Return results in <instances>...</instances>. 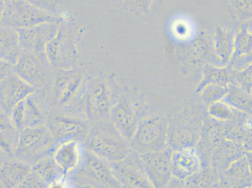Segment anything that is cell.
Segmentation results:
<instances>
[{"mask_svg":"<svg viewBox=\"0 0 252 188\" xmlns=\"http://www.w3.org/2000/svg\"><path fill=\"white\" fill-rule=\"evenodd\" d=\"M208 115L217 120L228 122L233 120L242 114L239 111L231 106L223 100L218 101L208 107Z\"/></svg>","mask_w":252,"mask_h":188,"instance_id":"34","label":"cell"},{"mask_svg":"<svg viewBox=\"0 0 252 188\" xmlns=\"http://www.w3.org/2000/svg\"><path fill=\"white\" fill-rule=\"evenodd\" d=\"M65 186L80 188H123L114 177L108 160L82 146L79 164L66 177Z\"/></svg>","mask_w":252,"mask_h":188,"instance_id":"5","label":"cell"},{"mask_svg":"<svg viewBox=\"0 0 252 188\" xmlns=\"http://www.w3.org/2000/svg\"><path fill=\"white\" fill-rule=\"evenodd\" d=\"M116 1H117V0H116Z\"/></svg>","mask_w":252,"mask_h":188,"instance_id":"46","label":"cell"},{"mask_svg":"<svg viewBox=\"0 0 252 188\" xmlns=\"http://www.w3.org/2000/svg\"><path fill=\"white\" fill-rule=\"evenodd\" d=\"M242 145L246 151H252V114H248L244 122Z\"/></svg>","mask_w":252,"mask_h":188,"instance_id":"39","label":"cell"},{"mask_svg":"<svg viewBox=\"0 0 252 188\" xmlns=\"http://www.w3.org/2000/svg\"><path fill=\"white\" fill-rule=\"evenodd\" d=\"M171 168L173 176L183 180L200 171L202 164L196 148L173 150Z\"/></svg>","mask_w":252,"mask_h":188,"instance_id":"21","label":"cell"},{"mask_svg":"<svg viewBox=\"0 0 252 188\" xmlns=\"http://www.w3.org/2000/svg\"><path fill=\"white\" fill-rule=\"evenodd\" d=\"M47 188L48 186L46 184L42 178L32 169L28 176L25 178L20 188Z\"/></svg>","mask_w":252,"mask_h":188,"instance_id":"38","label":"cell"},{"mask_svg":"<svg viewBox=\"0 0 252 188\" xmlns=\"http://www.w3.org/2000/svg\"><path fill=\"white\" fill-rule=\"evenodd\" d=\"M32 169L42 178L48 188L63 187L66 176L52 155L48 156L32 165Z\"/></svg>","mask_w":252,"mask_h":188,"instance_id":"26","label":"cell"},{"mask_svg":"<svg viewBox=\"0 0 252 188\" xmlns=\"http://www.w3.org/2000/svg\"><path fill=\"white\" fill-rule=\"evenodd\" d=\"M126 86L114 72L89 74L82 104L87 120L91 124L109 119L110 112Z\"/></svg>","mask_w":252,"mask_h":188,"instance_id":"3","label":"cell"},{"mask_svg":"<svg viewBox=\"0 0 252 188\" xmlns=\"http://www.w3.org/2000/svg\"><path fill=\"white\" fill-rule=\"evenodd\" d=\"M220 174V188H252V174L245 155Z\"/></svg>","mask_w":252,"mask_h":188,"instance_id":"23","label":"cell"},{"mask_svg":"<svg viewBox=\"0 0 252 188\" xmlns=\"http://www.w3.org/2000/svg\"><path fill=\"white\" fill-rule=\"evenodd\" d=\"M87 33L85 25L74 17L64 18L56 36L45 49L50 63L57 69L77 67L80 60L79 46Z\"/></svg>","mask_w":252,"mask_h":188,"instance_id":"4","label":"cell"},{"mask_svg":"<svg viewBox=\"0 0 252 188\" xmlns=\"http://www.w3.org/2000/svg\"><path fill=\"white\" fill-rule=\"evenodd\" d=\"M56 69L45 52H22L14 66L18 76L35 89L47 88Z\"/></svg>","mask_w":252,"mask_h":188,"instance_id":"13","label":"cell"},{"mask_svg":"<svg viewBox=\"0 0 252 188\" xmlns=\"http://www.w3.org/2000/svg\"><path fill=\"white\" fill-rule=\"evenodd\" d=\"M51 111L48 104L45 89H36L18 103L11 111V123L19 130L46 125Z\"/></svg>","mask_w":252,"mask_h":188,"instance_id":"12","label":"cell"},{"mask_svg":"<svg viewBox=\"0 0 252 188\" xmlns=\"http://www.w3.org/2000/svg\"><path fill=\"white\" fill-rule=\"evenodd\" d=\"M252 63V52L244 57H240L232 63H230L233 69L239 70Z\"/></svg>","mask_w":252,"mask_h":188,"instance_id":"41","label":"cell"},{"mask_svg":"<svg viewBox=\"0 0 252 188\" xmlns=\"http://www.w3.org/2000/svg\"><path fill=\"white\" fill-rule=\"evenodd\" d=\"M251 94H252V91H251Z\"/></svg>","mask_w":252,"mask_h":188,"instance_id":"45","label":"cell"},{"mask_svg":"<svg viewBox=\"0 0 252 188\" xmlns=\"http://www.w3.org/2000/svg\"><path fill=\"white\" fill-rule=\"evenodd\" d=\"M173 150L168 147L157 152L139 155L153 188H167L173 177L171 157Z\"/></svg>","mask_w":252,"mask_h":188,"instance_id":"16","label":"cell"},{"mask_svg":"<svg viewBox=\"0 0 252 188\" xmlns=\"http://www.w3.org/2000/svg\"><path fill=\"white\" fill-rule=\"evenodd\" d=\"M212 38L220 65H228L234 52V32L222 25H217L213 31Z\"/></svg>","mask_w":252,"mask_h":188,"instance_id":"24","label":"cell"},{"mask_svg":"<svg viewBox=\"0 0 252 188\" xmlns=\"http://www.w3.org/2000/svg\"><path fill=\"white\" fill-rule=\"evenodd\" d=\"M32 170V166L15 157L1 154V188H20Z\"/></svg>","mask_w":252,"mask_h":188,"instance_id":"20","label":"cell"},{"mask_svg":"<svg viewBox=\"0 0 252 188\" xmlns=\"http://www.w3.org/2000/svg\"><path fill=\"white\" fill-rule=\"evenodd\" d=\"M233 68L231 64L220 66L212 63L206 64L201 70V79L195 89L198 94L204 87L210 84L228 85L233 83Z\"/></svg>","mask_w":252,"mask_h":188,"instance_id":"27","label":"cell"},{"mask_svg":"<svg viewBox=\"0 0 252 188\" xmlns=\"http://www.w3.org/2000/svg\"><path fill=\"white\" fill-rule=\"evenodd\" d=\"M208 107L198 96H192L166 116L168 144L173 150L195 148L201 136Z\"/></svg>","mask_w":252,"mask_h":188,"instance_id":"1","label":"cell"},{"mask_svg":"<svg viewBox=\"0 0 252 188\" xmlns=\"http://www.w3.org/2000/svg\"><path fill=\"white\" fill-rule=\"evenodd\" d=\"M245 157H246L247 162H248L250 171L252 174V151H246Z\"/></svg>","mask_w":252,"mask_h":188,"instance_id":"43","label":"cell"},{"mask_svg":"<svg viewBox=\"0 0 252 188\" xmlns=\"http://www.w3.org/2000/svg\"><path fill=\"white\" fill-rule=\"evenodd\" d=\"M125 10L136 17L148 14L157 0H121Z\"/></svg>","mask_w":252,"mask_h":188,"instance_id":"36","label":"cell"},{"mask_svg":"<svg viewBox=\"0 0 252 188\" xmlns=\"http://www.w3.org/2000/svg\"><path fill=\"white\" fill-rule=\"evenodd\" d=\"M20 131L11 123L10 116L1 112V154L15 157Z\"/></svg>","mask_w":252,"mask_h":188,"instance_id":"29","label":"cell"},{"mask_svg":"<svg viewBox=\"0 0 252 188\" xmlns=\"http://www.w3.org/2000/svg\"><path fill=\"white\" fill-rule=\"evenodd\" d=\"M245 153L246 151L242 144L224 138L213 151L210 166L220 173L235 160L244 157Z\"/></svg>","mask_w":252,"mask_h":188,"instance_id":"22","label":"cell"},{"mask_svg":"<svg viewBox=\"0 0 252 188\" xmlns=\"http://www.w3.org/2000/svg\"><path fill=\"white\" fill-rule=\"evenodd\" d=\"M150 114L145 95L136 86H126L122 95L110 112L109 119L130 142L139 123Z\"/></svg>","mask_w":252,"mask_h":188,"instance_id":"7","label":"cell"},{"mask_svg":"<svg viewBox=\"0 0 252 188\" xmlns=\"http://www.w3.org/2000/svg\"><path fill=\"white\" fill-rule=\"evenodd\" d=\"M168 188H186L185 180H181L173 176L168 186Z\"/></svg>","mask_w":252,"mask_h":188,"instance_id":"42","label":"cell"},{"mask_svg":"<svg viewBox=\"0 0 252 188\" xmlns=\"http://www.w3.org/2000/svg\"><path fill=\"white\" fill-rule=\"evenodd\" d=\"M12 1V0H1V3L6 4Z\"/></svg>","mask_w":252,"mask_h":188,"instance_id":"44","label":"cell"},{"mask_svg":"<svg viewBox=\"0 0 252 188\" xmlns=\"http://www.w3.org/2000/svg\"><path fill=\"white\" fill-rule=\"evenodd\" d=\"M82 146L109 162L125 159L132 152L129 140L110 119L91 123Z\"/></svg>","mask_w":252,"mask_h":188,"instance_id":"6","label":"cell"},{"mask_svg":"<svg viewBox=\"0 0 252 188\" xmlns=\"http://www.w3.org/2000/svg\"><path fill=\"white\" fill-rule=\"evenodd\" d=\"M224 122L208 115L204 122L201 136L195 147L200 157L202 167H210V159L213 151L225 138Z\"/></svg>","mask_w":252,"mask_h":188,"instance_id":"19","label":"cell"},{"mask_svg":"<svg viewBox=\"0 0 252 188\" xmlns=\"http://www.w3.org/2000/svg\"><path fill=\"white\" fill-rule=\"evenodd\" d=\"M89 73L80 68L56 69L45 89L51 111L85 118L82 104Z\"/></svg>","mask_w":252,"mask_h":188,"instance_id":"2","label":"cell"},{"mask_svg":"<svg viewBox=\"0 0 252 188\" xmlns=\"http://www.w3.org/2000/svg\"><path fill=\"white\" fill-rule=\"evenodd\" d=\"M228 85L210 84L204 87L198 94L201 102L207 107L215 102L220 101L228 93Z\"/></svg>","mask_w":252,"mask_h":188,"instance_id":"35","label":"cell"},{"mask_svg":"<svg viewBox=\"0 0 252 188\" xmlns=\"http://www.w3.org/2000/svg\"><path fill=\"white\" fill-rule=\"evenodd\" d=\"M82 143L72 141L59 144L53 157L63 169L66 177L77 166L81 159Z\"/></svg>","mask_w":252,"mask_h":188,"instance_id":"25","label":"cell"},{"mask_svg":"<svg viewBox=\"0 0 252 188\" xmlns=\"http://www.w3.org/2000/svg\"><path fill=\"white\" fill-rule=\"evenodd\" d=\"M138 155L157 152L169 147L168 121L162 114H150L141 121L130 142Z\"/></svg>","mask_w":252,"mask_h":188,"instance_id":"10","label":"cell"},{"mask_svg":"<svg viewBox=\"0 0 252 188\" xmlns=\"http://www.w3.org/2000/svg\"><path fill=\"white\" fill-rule=\"evenodd\" d=\"M112 173L123 188H153L138 154L132 151L125 159L109 162Z\"/></svg>","mask_w":252,"mask_h":188,"instance_id":"15","label":"cell"},{"mask_svg":"<svg viewBox=\"0 0 252 188\" xmlns=\"http://www.w3.org/2000/svg\"><path fill=\"white\" fill-rule=\"evenodd\" d=\"M46 125L59 145L72 141L83 143L90 129L91 123L82 117L50 111Z\"/></svg>","mask_w":252,"mask_h":188,"instance_id":"14","label":"cell"},{"mask_svg":"<svg viewBox=\"0 0 252 188\" xmlns=\"http://www.w3.org/2000/svg\"><path fill=\"white\" fill-rule=\"evenodd\" d=\"M176 56L180 63L181 70L186 75H201V70L206 64L220 66L215 55L212 36L205 31L198 32L187 42L179 43Z\"/></svg>","mask_w":252,"mask_h":188,"instance_id":"8","label":"cell"},{"mask_svg":"<svg viewBox=\"0 0 252 188\" xmlns=\"http://www.w3.org/2000/svg\"><path fill=\"white\" fill-rule=\"evenodd\" d=\"M61 23L46 22L17 29L22 52H45L48 43L56 36Z\"/></svg>","mask_w":252,"mask_h":188,"instance_id":"18","label":"cell"},{"mask_svg":"<svg viewBox=\"0 0 252 188\" xmlns=\"http://www.w3.org/2000/svg\"><path fill=\"white\" fill-rule=\"evenodd\" d=\"M1 49L0 59L1 61L15 65L22 53L20 47L19 36L17 30L10 27L1 25Z\"/></svg>","mask_w":252,"mask_h":188,"instance_id":"28","label":"cell"},{"mask_svg":"<svg viewBox=\"0 0 252 188\" xmlns=\"http://www.w3.org/2000/svg\"><path fill=\"white\" fill-rule=\"evenodd\" d=\"M220 174L212 167H202L193 175L186 179V188H220Z\"/></svg>","mask_w":252,"mask_h":188,"instance_id":"31","label":"cell"},{"mask_svg":"<svg viewBox=\"0 0 252 188\" xmlns=\"http://www.w3.org/2000/svg\"><path fill=\"white\" fill-rule=\"evenodd\" d=\"M64 18L57 13L36 7L25 0L1 3V25L17 29L46 22L61 23Z\"/></svg>","mask_w":252,"mask_h":188,"instance_id":"11","label":"cell"},{"mask_svg":"<svg viewBox=\"0 0 252 188\" xmlns=\"http://www.w3.org/2000/svg\"><path fill=\"white\" fill-rule=\"evenodd\" d=\"M229 14L234 21L247 23L252 20V0H226Z\"/></svg>","mask_w":252,"mask_h":188,"instance_id":"33","label":"cell"},{"mask_svg":"<svg viewBox=\"0 0 252 188\" xmlns=\"http://www.w3.org/2000/svg\"><path fill=\"white\" fill-rule=\"evenodd\" d=\"M252 52V32L247 23L242 24L235 33L234 52L230 63Z\"/></svg>","mask_w":252,"mask_h":188,"instance_id":"32","label":"cell"},{"mask_svg":"<svg viewBox=\"0 0 252 188\" xmlns=\"http://www.w3.org/2000/svg\"><path fill=\"white\" fill-rule=\"evenodd\" d=\"M29 3L33 4L42 10L57 13V9L61 0H25Z\"/></svg>","mask_w":252,"mask_h":188,"instance_id":"40","label":"cell"},{"mask_svg":"<svg viewBox=\"0 0 252 188\" xmlns=\"http://www.w3.org/2000/svg\"><path fill=\"white\" fill-rule=\"evenodd\" d=\"M36 90L13 72L1 77L0 105L1 112L10 116L18 103Z\"/></svg>","mask_w":252,"mask_h":188,"instance_id":"17","label":"cell"},{"mask_svg":"<svg viewBox=\"0 0 252 188\" xmlns=\"http://www.w3.org/2000/svg\"><path fill=\"white\" fill-rule=\"evenodd\" d=\"M228 93L222 100L235 109L252 114V95L235 84L228 85Z\"/></svg>","mask_w":252,"mask_h":188,"instance_id":"30","label":"cell"},{"mask_svg":"<svg viewBox=\"0 0 252 188\" xmlns=\"http://www.w3.org/2000/svg\"><path fill=\"white\" fill-rule=\"evenodd\" d=\"M241 87L245 91L251 93L252 90V63L242 69L233 72V83Z\"/></svg>","mask_w":252,"mask_h":188,"instance_id":"37","label":"cell"},{"mask_svg":"<svg viewBox=\"0 0 252 188\" xmlns=\"http://www.w3.org/2000/svg\"><path fill=\"white\" fill-rule=\"evenodd\" d=\"M57 146L47 125L26 128L20 131L15 157L32 166L43 157L52 155Z\"/></svg>","mask_w":252,"mask_h":188,"instance_id":"9","label":"cell"}]
</instances>
